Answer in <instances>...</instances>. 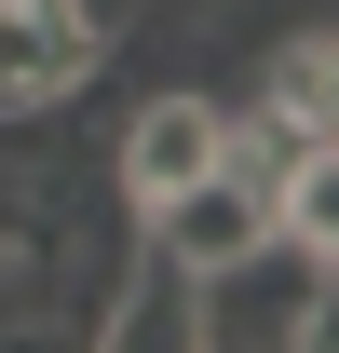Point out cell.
I'll return each instance as SVG.
<instances>
[{"label":"cell","mask_w":339,"mask_h":353,"mask_svg":"<svg viewBox=\"0 0 339 353\" xmlns=\"http://www.w3.org/2000/svg\"><path fill=\"white\" fill-rule=\"evenodd\" d=\"M326 285H339V245L271 218L258 245L190 272V340H217V353H312L326 340Z\"/></svg>","instance_id":"1"},{"label":"cell","mask_w":339,"mask_h":353,"mask_svg":"<svg viewBox=\"0 0 339 353\" xmlns=\"http://www.w3.org/2000/svg\"><path fill=\"white\" fill-rule=\"evenodd\" d=\"M95 68V14L82 0H0V109H54Z\"/></svg>","instance_id":"2"},{"label":"cell","mask_w":339,"mask_h":353,"mask_svg":"<svg viewBox=\"0 0 339 353\" xmlns=\"http://www.w3.org/2000/svg\"><path fill=\"white\" fill-rule=\"evenodd\" d=\"M258 231H271V204H258V190H245L231 163H204L190 190H163V204H150V245H163L176 272H204V259H231V245H258Z\"/></svg>","instance_id":"3"},{"label":"cell","mask_w":339,"mask_h":353,"mask_svg":"<svg viewBox=\"0 0 339 353\" xmlns=\"http://www.w3.org/2000/svg\"><path fill=\"white\" fill-rule=\"evenodd\" d=\"M204 163H217V95H150L136 136H123V190L163 204V190H190Z\"/></svg>","instance_id":"4"},{"label":"cell","mask_w":339,"mask_h":353,"mask_svg":"<svg viewBox=\"0 0 339 353\" xmlns=\"http://www.w3.org/2000/svg\"><path fill=\"white\" fill-rule=\"evenodd\" d=\"M271 109H285L298 136H326V123H339V41H326V28H298V41L271 54Z\"/></svg>","instance_id":"5"}]
</instances>
